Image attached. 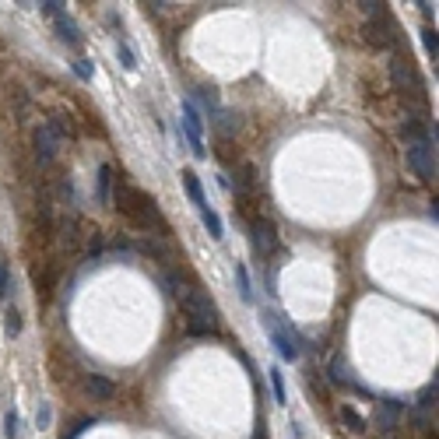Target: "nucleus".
<instances>
[{
  "mask_svg": "<svg viewBox=\"0 0 439 439\" xmlns=\"http://www.w3.org/2000/svg\"><path fill=\"white\" fill-rule=\"evenodd\" d=\"M113 204H116V211L123 215V218H130L137 229H144V232H159V236H169V222L162 218V211H159V204H155V197L152 193H144V190H137V186H130L127 183V176L123 179H116V193L109 197Z\"/></svg>",
  "mask_w": 439,
  "mask_h": 439,
  "instance_id": "nucleus-1",
  "label": "nucleus"
},
{
  "mask_svg": "<svg viewBox=\"0 0 439 439\" xmlns=\"http://www.w3.org/2000/svg\"><path fill=\"white\" fill-rule=\"evenodd\" d=\"M183 306V317H186V327L190 334H218L222 331V313L215 306V299L197 288V285H186V288H176L173 292Z\"/></svg>",
  "mask_w": 439,
  "mask_h": 439,
  "instance_id": "nucleus-2",
  "label": "nucleus"
},
{
  "mask_svg": "<svg viewBox=\"0 0 439 439\" xmlns=\"http://www.w3.org/2000/svg\"><path fill=\"white\" fill-rule=\"evenodd\" d=\"M362 35H365V42L369 46H376V50H397V25H394V18L383 11V14H376V18H369L365 21V28H362Z\"/></svg>",
  "mask_w": 439,
  "mask_h": 439,
  "instance_id": "nucleus-3",
  "label": "nucleus"
},
{
  "mask_svg": "<svg viewBox=\"0 0 439 439\" xmlns=\"http://www.w3.org/2000/svg\"><path fill=\"white\" fill-rule=\"evenodd\" d=\"M263 327H267V334H270V341H274V348L278 355L285 358V362H295L299 358V345H295V334H292V327H285L281 324V317L278 313H263Z\"/></svg>",
  "mask_w": 439,
  "mask_h": 439,
  "instance_id": "nucleus-4",
  "label": "nucleus"
},
{
  "mask_svg": "<svg viewBox=\"0 0 439 439\" xmlns=\"http://www.w3.org/2000/svg\"><path fill=\"white\" fill-rule=\"evenodd\" d=\"M390 78H394V85L401 88L404 95L422 98V81H418V71H415V64H411V57H408V53L394 50V60H390Z\"/></svg>",
  "mask_w": 439,
  "mask_h": 439,
  "instance_id": "nucleus-5",
  "label": "nucleus"
},
{
  "mask_svg": "<svg viewBox=\"0 0 439 439\" xmlns=\"http://www.w3.org/2000/svg\"><path fill=\"white\" fill-rule=\"evenodd\" d=\"M408 166L415 169L418 179L433 183V179H436V152H433V141H411V144H408Z\"/></svg>",
  "mask_w": 439,
  "mask_h": 439,
  "instance_id": "nucleus-6",
  "label": "nucleus"
},
{
  "mask_svg": "<svg viewBox=\"0 0 439 439\" xmlns=\"http://www.w3.org/2000/svg\"><path fill=\"white\" fill-rule=\"evenodd\" d=\"M32 148H35V159H39V166H53V162H57L60 137L53 134V127H50V123H39V127L32 130Z\"/></svg>",
  "mask_w": 439,
  "mask_h": 439,
  "instance_id": "nucleus-7",
  "label": "nucleus"
},
{
  "mask_svg": "<svg viewBox=\"0 0 439 439\" xmlns=\"http://www.w3.org/2000/svg\"><path fill=\"white\" fill-rule=\"evenodd\" d=\"M183 134L190 137V148L197 159H207V144H204V123L200 113L193 109V102H183Z\"/></svg>",
  "mask_w": 439,
  "mask_h": 439,
  "instance_id": "nucleus-8",
  "label": "nucleus"
},
{
  "mask_svg": "<svg viewBox=\"0 0 439 439\" xmlns=\"http://www.w3.org/2000/svg\"><path fill=\"white\" fill-rule=\"evenodd\" d=\"M250 236H253V250L261 257H270L278 250V229H274L270 218H253L250 222Z\"/></svg>",
  "mask_w": 439,
  "mask_h": 439,
  "instance_id": "nucleus-9",
  "label": "nucleus"
},
{
  "mask_svg": "<svg viewBox=\"0 0 439 439\" xmlns=\"http://www.w3.org/2000/svg\"><path fill=\"white\" fill-rule=\"evenodd\" d=\"M53 25H57L60 42H67V46H81V28H78V21H74L67 11H60V14L53 18Z\"/></svg>",
  "mask_w": 439,
  "mask_h": 439,
  "instance_id": "nucleus-10",
  "label": "nucleus"
},
{
  "mask_svg": "<svg viewBox=\"0 0 439 439\" xmlns=\"http://www.w3.org/2000/svg\"><path fill=\"white\" fill-rule=\"evenodd\" d=\"M85 390L95 401H113V397H116V383H113L109 376H102V372H91V376H88Z\"/></svg>",
  "mask_w": 439,
  "mask_h": 439,
  "instance_id": "nucleus-11",
  "label": "nucleus"
},
{
  "mask_svg": "<svg viewBox=\"0 0 439 439\" xmlns=\"http://www.w3.org/2000/svg\"><path fill=\"white\" fill-rule=\"evenodd\" d=\"M183 186H186V197L193 200V207H197V211H204V207H211V204H207V197H204V186H200V176L193 173V169H183Z\"/></svg>",
  "mask_w": 439,
  "mask_h": 439,
  "instance_id": "nucleus-12",
  "label": "nucleus"
},
{
  "mask_svg": "<svg viewBox=\"0 0 439 439\" xmlns=\"http://www.w3.org/2000/svg\"><path fill=\"white\" fill-rule=\"evenodd\" d=\"M253 190H257V166L243 162V166L236 169V197H250Z\"/></svg>",
  "mask_w": 439,
  "mask_h": 439,
  "instance_id": "nucleus-13",
  "label": "nucleus"
},
{
  "mask_svg": "<svg viewBox=\"0 0 439 439\" xmlns=\"http://www.w3.org/2000/svg\"><path fill=\"white\" fill-rule=\"evenodd\" d=\"M376 418H380V429H394L397 426V418H401V404L397 401H383V404H376Z\"/></svg>",
  "mask_w": 439,
  "mask_h": 439,
  "instance_id": "nucleus-14",
  "label": "nucleus"
},
{
  "mask_svg": "<svg viewBox=\"0 0 439 439\" xmlns=\"http://www.w3.org/2000/svg\"><path fill=\"white\" fill-rule=\"evenodd\" d=\"M200 222H204V229H207L211 239H218V243L225 239V225H222V218L215 215V207H204V211H200Z\"/></svg>",
  "mask_w": 439,
  "mask_h": 439,
  "instance_id": "nucleus-15",
  "label": "nucleus"
},
{
  "mask_svg": "<svg viewBox=\"0 0 439 439\" xmlns=\"http://www.w3.org/2000/svg\"><path fill=\"white\" fill-rule=\"evenodd\" d=\"M109 186H113V166H98V179H95L98 204H109Z\"/></svg>",
  "mask_w": 439,
  "mask_h": 439,
  "instance_id": "nucleus-16",
  "label": "nucleus"
},
{
  "mask_svg": "<svg viewBox=\"0 0 439 439\" xmlns=\"http://www.w3.org/2000/svg\"><path fill=\"white\" fill-rule=\"evenodd\" d=\"M211 120L218 123V130H222L225 137H229L232 130H239V116H236V113H229V109H218V113H211Z\"/></svg>",
  "mask_w": 439,
  "mask_h": 439,
  "instance_id": "nucleus-17",
  "label": "nucleus"
},
{
  "mask_svg": "<svg viewBox=\"0 0 439 439\" xmlns=\"http://www.w3.org/2000/svg\"><path fill=\"white\" fill-rule=\"evenodd\" d=\"M236 281H239V299H243V302H253V285H250L246 263H236Z\"/></svg>",
  "mask_w": 439,
  "mask_h": 439,
  "instance_id": "nucleus-18",
  "label": "nucleus"
},
{
  "mask_svg": "<svg viewBox=\"0 0 439 439\" xmlns=\"http://www.w3.org/2000/svg\"><path fill=\"white\" fill-rule=\"evenodd\" d=\"M270 387H274V401L285 404V401H288V390H285V372H281L278 365L270 369Z\"/></svg>",
  "mask_w": 439,
  "mask_h": 439,
  "instance_id": "nucleus-19",
  "label": "nucleus"
},
{
  "mask_svg": "<svg viewBox=\"0 0 439 439\" xmlns=\"http://www.w3.org/2000/svg\"><path fill=\"white\" fill-rule=\"evenodd\" d=\"M341 422H345V426H351L355 433H362V429H365V418H362V415H358L355 408H348V404L341 408Z\"/></svg>",
  "mask_w": 439,
  "mask_h": 439,
  "instance_id": "nucleus-20",
  "label": "nucleus"
},
{
  "mask_svg": "<svg viewBox=\"0 0 439 439\" xmlns=\"http://www.w3.org/2000/svg\"><path fill=\"white\" fill-rule=\"evenodd\" d=\"M116 57H120V64H123V71H137V60H134V53H130V46L120 39V46H116Z\"/></svg>",
  "mask_w": 439,
  "mask_h": 439,
  "instance_id": "nucleus-21",
  "label": "nucleus"
},
{
  "mask_svg": "<svg viewBox=\"0 0 439 439\" xmlns=\"http://www.w3.org/2000/svg\"><path fill=\"white\" fill-rule=\"evenodd\" d=\"M433 404H436V380H433V383L422 390V397H418V408H433Z\"/></svg>",
  "mask_w": 439,
  "mask_h": 439,
  "instance_id": "nucleus-22",
  "label": "nucleus"
},
{
  "mask_svg": "<svg viewBox=\"0 0 439 439\" xmlns=\"http://www.w3.org/2000/svg\"><path fill=\"white\" fill-rule=\"evenodd\" d=\"M422 42H426V50H429V57L436 60V50H439V42H436V28H426V32H422Z\"/></svg>",
  "mask_w": 439,
  "mask_h": 439,
  "instance_id": "nucleus-23",
  "label": "nucleus"
},
{
  "mask_svg": "<svg viewBox=\"0 0 439 439\" xmlns=\"http://www.w3.org/2000/svg\"><path fill=\"white\" fill-rule=\"evenodd\" d=\"M4 433H7V439H18V415L14 411L4 415Z\"/></svg>",
  "mask_w": 439,
  "mask_h": 439,
  "instance_id": "nucleus-24",
  "label": "nucleus"
},
{
  "mask_svg": "<svg viewBox=\"0 0 439 439\" xmlns=\"http://www.w3.org/2000/svg\"><path fill=\"white\" fill-rule=\"evenodd\" d=\"M18 331H21V313L18 309H7V334L14 338Z\"/></svg>",
  "mask_w": 439,
  "mask_h": 439,
  "instance_id": "nucleus-25",
  "label": "nucleus"
},
{
  "mask_svg": "<svg viewBox=\"0 0 439 439\" xmlns=\"http://www.w3.org/2000/svg\"><path fill=\"white\" fill-rule=\"evenodd\" d=\"M331 372H334V383H348V380H351V372L345 369V362H341V358L334 362V369H331Z\"/></svg>",
  "mask_w": 439,
  "mask_h": 439,
  "instance_id": "nucleus-26",
  "label": "nucleus"
},
{
  "mask_svg": "<svg viewBox=\"0 0 439 439\" xmlns=\"http://www.w3.org/2000/svg\"><path fill=\"white\" fill-rule=\"evenodd\" d=\"M7 285H11V270H7V261L0 257V299L7 295Z\"/></svg>",
  "mask_w": 439,
  "mask_h": 439,
  "instance_id": "nucleus-27",
  "label": "nucleus"
},
{
  "mask_svg": "<svg viewBox=\"0 0 439 439\" xmlns=\"http://www.w3.org/2000/svg\"><path fill=\"white\" fill-rule=\"evenodd\" d=\"M74 74H78L81 81H88V78H91V64H88V60H78V64H74Z\"/></svg>",
  "mask_w": 439,
  "mask_h": 439,
  "instance_id": "nucleus-28",
  "label": "nucleus"
},
{
  "mask_svg": "<svg viewBox=\"0 0 439 439\" xmlns=\"http://www.w3.org/2000/svg\"><path fill=\"white\" fill-rule=\"evenodd\" d=\"M85 429H91V418H81V422H78V426H74V429H71V433H67L64 439H78L81 433H85Z\"/></svg>",
  "mask_w": 439,
  "mask_h": 439,
  "instance_id": "nucleus-29",
  "label": "nucleus"
},
{
  "mask_svg": "<svg viewBox=\"0 0 439 439\" xmlns=\"http://www.w3.org/2000/svg\"><path fill=\"white\" fill-rule=\"evenodd\" d=\"M39 426H42V429L50 426V408H42V411H39Z\"/></svg>",
  "mask_w": 439,
  "mask_h": 439,
  "instance_id": "nucleus-30",
  "label": "nucleus"
}]
</instances>
